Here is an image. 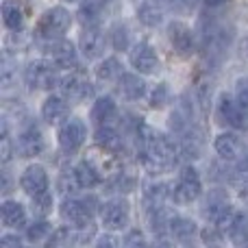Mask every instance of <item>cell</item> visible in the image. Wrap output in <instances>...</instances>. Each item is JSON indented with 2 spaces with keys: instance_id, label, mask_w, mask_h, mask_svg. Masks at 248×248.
I'll return each instance as SVG.
<instances>
[{
  "instance_id": "cell-12",
  "label": "cell",
  "mask_w": 248,
  "mask_h": 248,
  "mask_svg": "<svg viewBox=\"0 0 248 248\" xmlns=\"http://www.w3.org/2000/svg\"><path fill=\"white\" fill-rule=\"evenodd\" d=\"M128 61L140 74H153L159 68V57L148 42H137L128 50Z\"/></svg>"
},
{
  "instance_id": "cell-25",
  "label": "cell",
  "mask_w": 248,
  "mask_h": 248,
  "mask_svg": "<svg viewBox=\"0 0 248 248\" xmlns=\"http://www.w3.org/2000/svg\"><path fill=\"white\" fill-rule=\"evenodd\" d=\"M2 224L9 229H20L26 224V209L17 201H4L2 202Z\"/></svg>"
},
{
  "instance_id": "cell-4",
  "label": "cell",
  "mask_w": 248,
  "mask_h": 248,
  "mask_svg": "<svg viewBox=\"0 0 248 248\" xmlns=\"http://www.w3.org/2000/svg\"><path fill=\"white\" fill-rule=\"evenodd\" d=\"M61 78L63 77L59 72V65L52 61H37V63H31L26 70V83L31 90L50 92L57 85H61Z\"/></svg>"
},
{
  "instance_id": "cell-27",
  "label": "cell",
  "mask_w": 248,
  "mask_h": 248,
  "mask_svg": "<svg viewBox=\"0 0 248 248\" xmlns=\"http://www.w3.org/2000/svg\"><path fill=\"white\" fill-rule=\"evenodd\" d=\"M124 74L122 61L118 57H105L98 65H96V77L103 83H111V81H120Z\"/></svg>"
},
{
  "instance_id": "cell-33",
  "label": "cell",
  "mask_w": 248,
  "mask_h": 248,
  "mask_svg": "<svg viewBox=\"0 0 248 248\" xmlns=\"http://www.w3.org/2000/svg\"><path fill=\"white\" fill-rule=\"evenodd\" d=\"M122 248H150V246H148V242H146L144 233L133 229V231H128L126 235H124Z\"/></svg>"
},
{
  "instance_id": "cell-28",
  "label": "cell",
  "mask_w": 248,
  "mask_h": 248,
  "mask_svg": "<svg viewBox=\"0 0 248 248\" xmlns=\"http://www.w3.org/2000/svg\"><path fill=\"white\" fill-rule=\"evenodd\" d=\"M109 42L116 50H131V31H128V26L122 24V22L113 24L111 31H109Z\"/></svg>"
},
{
  "instance_id": "cell-21",
  "label": "cell",
  "mask_w": 248,
  "mask_h": 248,
  "mask_svg": "<svg viewBox=\"0 0 248 248\" xmlns=\"http://www.w3.org/2000/svg\"><path fill=\"white\" fill-rule=\"evenodd\" d=\"M94 140H96V144H98V148H103L105 153H120L124 148V137L113 124L98 126L96 128Z\"/></svg>"
},
{
  "instance_id": "cell-10",
  "label": "cell",
  "mask_w": 248,
  "mask_h": 248,
  "mask_svg": "<svg viewBox=\"0 0 248 248\" xmlns=\"http://www.w3.org/2000/svg\"><path fill=\"white\" fill-rule=\"evenodd\" d=\"M87 140V126L78 118H70L59 128V146L65 153H77Z\"/></svg>"
},
{
  "instance_id": "cell-23",
  "label": "cell",
  "mask_w": 248,
  "mask_h": 248,
  "mask_svg": "<svg viewBox=\"0 0 248 248\" xmlns=\"http://www.w3.org/2000/svg\"><path fill=\"white\" fill-rule=\"evenodd\" d=\"M118 113V105L111 96H100L96 98L94 107H92V120H94L96 126H107L116 120Z\"/></svg>"
},
{
  "instance_id": "cell-11",
  "label": "cell",
  "mask_w": 248,
  "mask_h": 248,
  "mask_svg": "<svg viewBox=\"0 0 248 248\" xmlns=\"http://www.w3.org/2000/svg\"><path fill=\"white\" fill-rule=\"evenodd\" d=\"M20 187L29 194L31 198H39L44 194H48L50 189V179H48V172L44 170V166H29L20 176Z\"/></svg>"
},
{
  "instance_id": "cell-30",
  "label": "cell",
  "mask_w": 248,
  "mask_h": 248,
  "mask_svg": "<svg viewBox=\"0 0 248 248\" xmlns=\"http://www.w3.org/2000/svg\"><path fill=\"white\" fill-rule=\"evenodd\" d=\"M52 224L46 222V220H35L29 229H26V240L29 242H44V240H50L52 235Z\"/></svg>"
},
{
  "instance_id": "cell-9",
  "label": "cell",
  "mask_w": 248,
  "mask_h": 248,
  "mask_svg": "<svg viewBox=\"0 0 248 248\" xmlns=\"http://www.w3.org/2000/svg\"><path fill=\"white\" fill-rule=\"evenodd\" d=\"M59 214L70 227L74 229H87L92 224V216L94 211L87 209V205L83 202V198H74V196H65L59 205Z\"/></svg>"
},
{
  "instance_id": "cell-3",
  "label": "cell",
  "mask_w": 248,
  "mask_h": 248,
  "mask_svg": "<svg viewBox=\"0 0 248 248\" xmlns=\"http://www.w3.org/2000/svg\"><path fill=\"white\" fill-rule=\"evenodd\" d=\"M231 42H233V29L229 24L216 22V20L205 24V29H202V44H205L207 55L220 59L229 50Z\"/></svg>"
},
{
  "instance_id": "cell-40",
  "label": "cell",
  "mask_w": 248,
  "mask_h": 248,
  "mask_svg": "<svg viewBox=\"0 0 248 248\" xmlns=\"http://www.w3.org/2000/svg\"><path fill=\"white\" fill-rule=\"evenodd\" d=\"M153 248H172V246H170V242H166V240H159V242H157V244H155Z\"/></svg>"
},
{
  "instance_id": "cell-39",
  "label": "cell",
  "mask_w": 248,
  "mask_h": 248,
  "mask_svg": "<svg viewBox=\"0 0 248 248\" xmlns=\"http://www.w3.org/2000/svg\"><path fill=\"white\" fill-rule=\"evenodd\" d=\"M227 2V0H205V4L209 9H216V7H220V4H224Z\"/></svg>"
},
{
  "instance_id": "cell-18",
  "label": "cell",
  "mask_w": 248,
  "mask_h": 248,
  "mask_svg": "<svg viewBox=\"0 0 248 248\" xmlns=\"http://www.w3.org/2000/svg\"><path fill=\"white\" fill-rule=\"evenodd\" d=\"M170 235L174 237L179 244L192 246L198 237V224L192 218H185V216H174L170 222Z\"/></svg>"
},
{
  "instance_id": "cell-8",
  "label": "cell",
  "mask_w": 248,
  "mask_h": 248,
  "mask_svg": "<svg viewBox=\"0 0 248 248\" xmlns=\"http://www.w3.org/2000/svg\"><path fill=\"white\" fill-rule=\"evenodd\" d=\"M61 92L63 96L68 98V103L78 105V103H85L87 98L94 96V85L90 83V78L85 77L83 72H70L61 78Z\"/></svg>"
},
{
  "instance_id": "cell-37",
  "label": "cell",
  "mask_w": 248,
  "mask_h": 248,
  "mask_svg": "<svg viewBox=\"0 0 248 248\" xmlns=\"http://www.w3.org/2000/svg\"><path fill=\"white\" fill-rule=\"evenodd\" d=\"M96 248H118V242L113 235H103L96 242Z\"/></svg>"
},
{
  "instance_id": "cell-7",
  "label": "cell",
  "mask_w": 248,
  "mask_h": 248,
  "mask_svg": "<svg viewBox=\"0 0 248 248\" xmlns=\"http://www.w3.org/2000/svg\"><path fill=\"white\" fill-rule=\"evenodd\" d=\"M216 113H218L220 124H227L233 128H244L248 124V109H244L237 98L231 94H220L216 103Z\"/></svg>"
},
{
  "instance_id": "cell-17",
  "label": "cell",
  "mask_w": 248,
  "mask_h": 248,
  "mask_svg": "<svg viewBox=\"0 0 248 248\" xmlns=\"http://www.w3.org/2000/svg\"><path fill=\"white\" fill-rule=\"evenodd\" d=\"M70 116V103L68 98H61V96H48L42 105V118L46 124L57 126V124H63Z\"/></svg>"
},
{
  "instance_id": "cell-41",
  "label": "cell",
  "mask_w": 248,
  "mask_h": 248,
  "mask_svg": "<svg viewBox=\"0 0 248 248\" xmlns=\"http://www.w3.org/2000/svg\"><path fill=\"white\" fill-rule=\"evenodd\" d=\"M68 2H74V0H68Z\"/></svg>"
},
{
  "instance_id": "cell-14",
  "label": "cell",
  "mask_w": 248,
  "mask_h": 248,
  "mask_svg": "<svg viewBox=\"0 0 248 248\" xmlns=\"http://www.w3.org/2000/svg\"><path fill=\"white\" fill-rule=\"evenodd\" d=\"M16 150L20 157H35L44 150V137H42V131L37 128L35 122H29L24 128L20 131L17 135V141H16Z\"/></svg>"
},
{
  "instance_id": "cell-26",
  "label": "cell",
  "mask_w": 248,
  "mask_h": 248,
  "mask_svg": "<svg viewBox=\"0 0 248 248\" xmlns=\"http://www.w3.org/2000/svg\"><path fill=\"white\" fill-rule=\"evenodd\" d=\"M74 174H77V181H78V187L83 189H92V187H98L100 185V174L98 170L94 168V163L83 159L74 166Z\"/></svg>"
},
{
  "instance_id": "cell-1",
  "label": "cell",
  "mask_w": 248,
  "mask_h": 248,
  "mask_svg": "<svg viewBox=\"0 0 248 248\" xmlns=\"http://www.w3.org/2000/svg\"><path fill=\"white\" fill-rule=\"evenodd\" d=\"M72 16L65 7H52L39 17L37 22V35L42 39H59L70 31Z\"/></svg>"
},
{
  "instance_id": "cell-34",
  "label": "cell",
  "mask_w": 248,
  "mask_h": 248,
  "mask_svg": "<svg viewBox=\"0 0 248 248\" xmlns=\"http://www.w3.org/2000/svg\"><path fill=\"white\" fill-rule=\"evenodd\" d=\"M33 209L37 211V214L46 216L48 211L52 209V196H50V192L44 194V196H39V198H33Z\"/></svg>"
},
{
  "instance_id": "cell-6",
  "label": "cell",
  "mask_w": 248,
  "mask_h": 248,
  "mask_svg": "<svg viewBox=\"0 0 248 248\" xmlns=\"http://www.w3.org/2000/svg\"><path fill=\"white\" fill-rule=\"evenodd\" d=\"M131 220V205L124 198H111L100 207V222L107 231H122Z\"/></svg>"
},
{
  "instance_id": "cell-13",
  "label": "cell",
  "mask_w": 248,
  "mask_h": 248,
  "mask_svg": "<svg viewBox=\"0 0 248 248\" xmlns=\"http://www.w3.org/2000/svg\"><path fill=\"white\" fill-rule=\"evenodd\" d=\"M168 39H170L174 52L181 57H192V52L196 50L194 35L185 22H179V20L170 22V24H168Z\"/></svg>"
},
{
  "instance_id": "cell-5",
  "label": "cell",
  "mask_w": 248,
  "mask_h": 248,
  "mask_svg": "<svg viewBox=\"0 0 248 248\" xmlns=\"http://www.w3.org/2000/svg\"><path fill=\"white\" fill-rule=\"evenodd\" d=\"M44 55L57 63L59 68H77V61H78V52L77 46H74L70 39L59 37V39H44V46H42Z\"/></svg>"
},
{
  "instance_id": "cell-24",
  "label": "cell",
  "mask_w": 248,
  "mask_h": 248,
  "mask_svg": "<svg viewBox=\"0 0 248 248\" xmlns=\"http://www.w3.org/2000/svg\"><path fill=\"white\" fill-rule=\"evenodd\" d=\"M168 198L172 201V189L168 187V183H163V181H155V183L144 185V207L146 209L163 207Z\"/></svg>"
},
{
  "instance_id": "cell-2",
  "label": "cell",
  "mask_w": 248,
  "mask_h": 248,
  "mask_svg": "<svg viewBox=\"0 0 248 248\" xmlns=\"http://www.w3.org/2000/svg\"><path fill=\"white\" fill-rule=\"evenodd\" d=\"M202 194V181L201 174L194 166H185L179 174L174 189H172V202L174 205H189Z\"/></svg>"
},
{
  "instance_id": "cell-32",
  "label": "cell",
  "mask_w": 248,
  "mask_h": 248,
  "mask_svg": "<svg viewBox=\"0 0 248 248\" xmlns=\"http://www.w3.org/2000/svg\"><path fill=\"white\" fill-rule=\"evenodd\" d=\"M163 4H166L170 11H174L176 16H192L198 9L201 0H163Z\"/></svg>"
},
{
  "instance_id": "cell-29",
  "label": "cell",
  "mask_w": 248,
  "mask_h": 248,
  "mask_svg": "<svg viewBox=\"0 0 248 248\" xmlns=\"http://www.w3.org/2000/svg\"><path fill=\"white\" fill-rule=\"evenodd\" d=\"M2 22L9 31H22L24 29V16H22L20 7L13 2L2 4Z\"/></svg>"
},
{
  "instance_id": "cell-35",
  "label": "cell",
  "mask_w": 248,
  "mask_h": 248,
  "mask_svg": "<svg viewBox=\"0 0 248 248\" xmlns=\"http://www.w3.org/2000/svg\"><path fill=\"white\" fill-rule=\"evenodd\" d=\"M235 98L244 109H248V78H240L235 83Z\"/></svg>"
},
{
  "instance_id": "cell-16",
  "label": "cell",
  "mask_w": 248,
  "mask_h": 248,
  "mask_svg": "<svg viewBox=\"0 0 248 248\" xmlns=\"http://www.w3.org/2000/svg\"><path fill=\"white\" fill-rule=\"evenodd\" d=\"M105 46H107V39L105 35L100 33L96 26H90L81 33V39H78V50L85 59L94 61V59H100L105 52Z\"/></svg>"
},
{
  "instance_id": "cell-31",
  "label": "cell",
  "mask_w": 248,
  "mask_h": 248,
  "mask_svg": "<svg viewBox=\"0 0 248 248\" xmlns=\"http://www.w3.org/2000/svg\"><path fill=\"white\" fill-rule=\"evenodd\" d=\"M172 103V92L166 83H159L153 92H150V107L155 109H163Z\"/></svg>"
},
{
  "instance_id": "cell-15",
  "label": "cell",
  "mask_w": 248,
  "mask_h": 248,
  "mask_svg": "<svg viewBox=\"0 0 248 248\" xmlns=\"http://www.w3.org/2000/svg\"><path fill=\"white\" fill-rule=\"evenodd\" d=\"M231 209H233V205L229 202V194L224 189H211L205 196V201H202V216L214 224Z\"/></svg>"
},
{
  "instance_id": "cell-20",
  "label": "cell",
  "mask_w": 248,
  "mask_h": 248,
  "mask_svg": "<svg viewBox=\"0 0 248 248\" xmlns=\"http://www.w3.org/2000/svg\"><path fill=\"white\" fill-rule=\"evenodd\" d=\"M214 148L222 161H235L242 155V141L235 133H220L214 140Z\"/></svg>"
},
{
  "instance_id": "cell-42",
  "label": "cell",
  "mask_w": 248,
  "mask_h": 248,
  "mask_svg": "<svg viewBox=\"0 0 248 248\" xmlns=\"http://www.w3.org/2000/svg\"><path fill=\"white\" fill-rule=\"evenodd\" d=\"M246 248H248V244H246Z\"/></svg>"
},
{
  "instance_id": "cell-38",
  "label": "cell",
  "mask_w": 248,
  "mask_h": 248,
  "mask_svg": "<svg viewBox=\"0 0 248 248\" xmlns=\"http://www.w3.org/2000/svg\"><path fill=\"white\" fill-rule=\"evenodd\" d=\"M11 159V141H9V135L4 133L2 135V163H7Z\"/></svg>"
},
{
  "instance_id": "cell-19",
  "label": "cell",
  "mask_w": 248,
  "mask_h": 248,
  "mask_svg": "<svg viewBox=\"0 0 248 248\" xmlns=\"http://www.w3.org/2000/svg\"><path fill=\"white\" fill-rule=\"evenodd\" d=\"M118 94L122 96V100L126 103H140L146 96V81L140 78L137 74H122L120 83H118Z\"/></svg>"
},
{
  "instance_id": "cell-22",
  "label": "cell",
  "mask_w": 248,
  "mask_h": 248,
  "mask_svg": "<svg viewBox=\"0 0 248 248\" xmlns=\"http://www.w3.org/2000/svg\"><path fill=\"white\" fill-rule=\"evenodd\" d=\"M166 4L161 0H141L137 4V20L144 26H159L163 22V13H166Z\"/></svg>"
},
{
  "instance_id": "cell-36",
  "label": "cell",
  "mask_w": 248,
  "mask_h": 248,
  "mask_svg": "<svg viewBox=\"0 0 248 248\" xmlns=\"http://www.w3.org/2000/svg\"><path fill=\"white\" fill-rule=\"evenodd\" d=\"M0 248H24L22 246V240L17 235H11V233H9V235H4L2 240H0Z\"/></svg>"
}]
</instances>
